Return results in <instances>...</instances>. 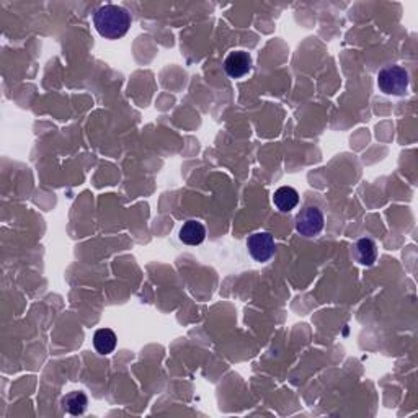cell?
<instances>
[{
  "label": "cell",
  "instance_id": "7",
  "mask_svg": "<svg viewBox=\"0 0 418 418\" xmlns=\"http://www.w3.org/2000/svg\"><path fill=\"white\" fill-rule=\"evenodd\" d=\"M355 256L358 263L363 267H373L377 260V245L371 239L363 237L356 242L355 245Z\"/></svg>",
  "mask_w": 418,
  "mask_h": 418
},
{
  "label": "cell",
  "instance_id": "6",
  "mask_svg": "<svg viewBox=\"0 0 418 418\" xmlns=\"http://www.w3.org/2000/svg\"><path fill=\"white\" fill-rule=\"evenodd\" d=\"M180 241L186 245H199L206 239V228L199 221L190 219L182 226L180 229Z\"/></svg>",
  "mask_w": 418,
  "mask_h": 418
},
{
  "label": "cell",
  "instance_id": "3",
  "mask_svg": "<svg viewBox=\"0 0 418 418\" xmlns=\"http://www.w3.org/2000/svg\"><path fill=\"white\" fill-rule=\"evenodd\" d=\"M325 226V216L320 208L307 204L296 216V230L304 237H314L320 234Z\"/></svg>",
  "mask_w": 418,
  "mask_h": 418
},
{
  "label": "cell",
  "instance_id": "2",
  "mask_svg": "<svg viewBox=\"0 0 418 418\" xmlns=\"http://www.w3.org/2000/svg\"><path fill=\"white\" fill-rule=\"evenodd\" d=\"M408 72L402 65H387L377 74V87L382 94L404 97L408 90Z\"/></svg>",
  "mask_w": 418,
  "mask_h": 418
},
{
  "label": "cell",
  "instance_id": "8",
  "mask_svg": "<svg viewBox=\"0 0 418 418\" xmlns=\"http://www.w3.org/2000/svg\"><path fill=\"white\" fill-rule=\"evenodd\" d=\"M273 204L281 212H289L299 204V193L293 186H281L274 191Z\"/></svg>",
  "mask_w": 418,
  "mask_h": 418
},
{
  "label": "cell",
  "instance_id": "1",
  "mask_svg": "<svg viewBox=\"0 0 418 418\" xmlns=\"http://www.w3.org/2000/svg\"><path fill=\"white\" fill-rule=\"evenodd\" d=\"M94 25L103 38L120 39L129 32L131 15L123 7L104 3L94 13Z\"/></svg>",
  "mask_w": 418,
  "mask_h": 418
},
{
  "label": "cell",
  "instance_id": "10",
  "mask_svg": "<svg viewBox=\"0 0 418 418\" xmlns=\"http://www.w3.org/2000/svg\"><path fill=\"white\" fill-rule=\"evenodd\" d=\"M116 333L111 329H100L94 335V346L100 355H110L116 348Z\"/></svg>",
  "mask_w": 418,
  "mask_h": 418
},
{
  "label": "cell",
  "instance_id": "9",
  "mask_svg": "<svg viewBox=\"0 0 418 418\" xmlns=\"http://www.w3.org/2000/svg\"><path fill=\"white\" fill-rule=\"evenodd\" d=\"M60 405H63V410L69 415H82L87 410V405H89V397L85 395V392L76 390L67 394L65 397L60 400Z\"/></svg>",
  "mask_w": 418,
  "mask_h": 418
},
{
  "label": "cell",
  "instance_id": "5",
  "mask_svg": "<svg viewBox=\"0 0 418 418\" xmlns=\"http://www.w3.org/2000/svg\"><path fill=\"white\" fill-rule=\"evenodd\" d=\"M224 71L230 78H242L252 71V56L245 51H232L224 60Z\"/></svg>",
  "mask_w": 418,
  "mask_h": 418
},
{
  "label": "cell",
  "instance_id": "4",
  "mask_svg": "<svg viewBox=\"0 0 418 418\" xmlns=\"http://www.w3.org/2000/svg\"><path fill=\"white\" fill-rule=\"evenodd\" d=\"M247 248L248 254L255 261L265 263L268 261L276 252L274 247V239L270 232H255L247 239Z\"/></svg>",
  "mask_w": 418,
  "mask_h": 418
}]
</instances>
